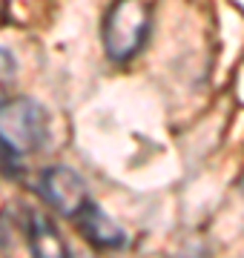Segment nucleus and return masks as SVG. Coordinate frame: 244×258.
Listing matches in <instances>:
<instances>
[{"label": "nucleus", "instance_id": "obj_1", "mask_svg": "<svg viewBox=\"0 0 244 258\" xmlns=\"http://www.w3.org/2000/svg\"><path fill=\"white\" fill-rule=\"evenodd\" d=\"M49 115L32 98H12L0 103V144L12 155H32L43 147Z\"/></svg>", "mask_w": 244, "mask_h": 258}, {"label": "nucleus", "instance_id": "obj_2", "mask_svg": "<svg viewBox=\"0 0 244 258\" xmlns=\"http://www.w3.org/2000/svg\"><path fill=\"white\" fill-rule=\"evenodd\" d=\"M150 35V6L144 0H118L103 20V49L112 60H130Z\"/></svg>", "mask_w": 244, "mask_h": 258}, {"label": "nucleus", "instance_id": "obj_3", "mask_svg": "<svg viewBox=\"0 0 244 258\" xmlns=\"http://www.w3.org/2000/svg\"><path fill=\"white\" fill-rule=\"evenodd\" d=\"M40 195L46 198L52 210L60 215H78L89 204V189H86L84 178L69 166H46L40 172Z\"/></svg>", "mask_w": 244, "mask_h": 258}, {"label": "nucleus", "instance_id": "obj_4", "mask_svg": "<svg viewBox=\"0 0 244 258\" xmlns=\"http://www.w3.org/2000/svg\"><path fill=\"white\" fill-rule=\"evenodd\" d=\"M26 235H29V249H32L35 258H69L66 241L60 238L55 221L43 212H29Z\"/></svg>", "mask_w": 244, "mask_h": 258}, {"label": "nucleus", "instance_id": "obj_5", "mask_svg": "<svg viewBox=\"0 0 244 258\" xmlns=\"http://www.w3.org/2000/svg\"><path fill=\"white\" fill-rule=\"evenodd\" d=\"M81 218H84V232L86 238L98 244V247H106V249H121L127 247V232L118 227V224L106 215V212L98 207V204H86L84 210L78 212Z\"/></svg>", "mask_w": 244, "mask_h": 258}, {"label": "nucleus", "instance_id": "obj_6", "mask_svg": "<svg viewBox=\"0 0 244 258\" xmlns=\"http://www.w3.org/2000/svg\"><path fill=\"white\" fill-rule=\"evenodd\" d=\"M15 72H18V63H15L12 52L0 46V103L6 101V92H9L12 81H15Z\"/></svg>", "mask_w": 244, "mask_h": 258}]
</instances>
